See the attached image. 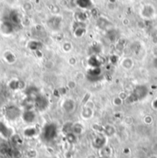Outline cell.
I'll return each mask as SVG.
<instances>
[{
	"label": "cell",
	"instance_id": "cell-1",
	"mask_svg": "<svg viewBox=\"0 0 157 158\" xmlns=\"http://www.w3.org/2000/svg\"><path fill=\"white\" fill-rule=\"evenodd\" d=\"M147 93H148V88L146 85H137L134 88L131 95L129 97L128 100H129V102L139 101V100L144 98L147 96Z\"/></svg>",
	"mask_w": 157,
	"mask_h": 158
},
{
	"label": "cell",
	"instance_id": "cell-2",
	"mask_svg": "<svg viewBox=\"0 0 157 158\" xmlns=\"http://www.w3.org/2000/svg\"><path fill=\"white\" fill-rule=\"evenodd\" d=\"M56 135H57V126L54 123H47L42 129V137L47 141H51L54 139Z\"/></svg>",
	"mask_w": 157,
	"mask_h": 158
},
{
	"label": "cell",
	"instance_id": "cell-3",
	"mask_svg": "<svg viewBox=\"0 0 157 158\" xmlns=\"http://www.w3.org/2000/svg\"><path fill=\"white\" fill-rule=\"evenodd\" d=\"M21 115H22L21 110L17 106L10 105V106H7L5 109V116L9 120H16L17 118H19Z\"/></svg>",
	"mask_w": 157,
	"mask_h": 158
},
{
	"label": "cell",
	"instance_id": "cell-4",
	"mask_svg": "<svg viewBox=\"0 0 157 158\" xmlns=\"http://www.w3.org/2000/svg\"><path fill=\"white\" fill-rule=\"evenodd\" d=\"M34 107L38 110H45L48 107H49V100L46 97L39 95V97L35 99L34 101Z\"/></svg>",
	"mask_w": 157,
	"mask_h": 158
},
{
	"label": "cell",
	"instance_id": "cell-5",
	"mask_svg": "<svg viewBox=\"0 0 157 158\" xmlns=\"http://www.w3.org/2000/svg\"><path fill=\"white\" fill-rule=\"evenodd\" d=\"M106 143H107V137L105 135H98L93 141V146L98 150L103 149L106 146Z\"/></svg>",
	"mask_w": 157,
	"mask_h": 158
},
{
	"label": "cell",
	"instance_id": "cell-6",
	"mask_svg": "<svg viewBox=\"0 0 157 158\" xmlns=\"http://www.w3.org/2000/svg\"><path fill=\"white\" fill-rule=\"evenodd\" d=\"M39 92L38 88L36 86H29L26 89V96H27V99H30L31 101H35V99L39 97Z\"/></svg>",
	"mask_w": 157,
	"mask_h": 158
},
{
	"label": "cell",
	"instance_id": "cell-7",
	"mask_svg": "<svg viewBox=\"0 0 157 158\" xmlns=\"http://www.w3.org/2000/svg\"><path fill=\"white\" fill-rule=\"evenodd\" d=\"M21 117L26 123H33L36 120V114L32 110H26Z\"/></svg>",
	"mask_w": 157,
	"mask_h": 158
},
{
	"label": "cell",
	"instance_id": "cell-8",
	"mask_svg": "<svg viewBox=\"0 0 157 158\" xmlns=\"http://www.w3.org/2000/svg\"><path fill=\"white\" fill-rule=\"evenodd\" d=\"M76 109V102L72 98H67L63 102V110L66 113H72Z\"/></svg>",
	"mask_w": 157,
	"mask_h": 158
},
{
	"label": "cell",
	"instance_id": "cell-9",
	"mask_svg": "<svg viewBox=\"0 0 157 158\" xmlns=\"http://www.w3.org/2000/svg\"><path fill=\"white\" fill-rule=\"evenodd\" d=\"M1 31L4 34H10L14 31V25L10 21H4L1 25Z\"/></svg>",
	"mask_w": 157,
	"mask_h": 158
},
{
	"label": "cell",
	"instance_id": "cell-10",
	"mask_svg": "<svg viewBox=\"0 0 157 158\" xmlns=\"http://www.w3.org/2000/svg\"><path fill=\"white\" fill-rule=\"evenodd\" d=\"M24 85H25V84H24L23 81L17 80V79H12L8 83V86L12 90H18V89H20V88H23Z\"/></svg>",
	"mask_w": 157,
	"mask_h": 158
},
{
	"label": "cell",
	"instance_id": "cell-11",
	"mask_svg": "<svg viewBox=\"0 0 157 158\" xmlns=\"http://www.w3.org/2000/svg\"><path fill=\"white\" fill-rule=\"evenodd\" d=\"M0 134L5 138H10L13 134L11 133L10 129L2 121H0Z\"/></svg>",
	"mask_w": 157,
	"mask_h": 158
},
{
	"label": "cell",
	"instance_id": "cell-12",
	"mask_svg": "<svg viewBox=\"0 0 157 158\" xmlns=\"http://www.w3.org/2000/svg\"><path fill=\"white\" fill-rule=\"evenodd\" d=\"M13 25H19L20 23V16L17 11H12L9 15V20Z\"/></svg>",
	"mask_w": 157,
	"mask_h": 158
},
{
	"label": "cell",
	"instance_id": "cell-13",
	"mask_svg": "<svg viewBox=\"0 0 157 158\" xmlns=\"http://www.w3.org/2000/svg\"><path fill=\"white\" fill-rule=\"evenodd\" d=\"M28 47L31 50V51H35V52H38L39 51L43 45L42 43L39 41V40H31L29 43H28Z\"/></svg>",
	"mask_w": 157,
	"mask_h": 158
},
{
	"label": "cell",
	"instance_id": "cell-14",
	"mask_svg": "<svg viewBox=\"0 0 157 158\" xmlns=\"http://www.w3.org/2000/svg\"><path fill=\"white\" fill-rule=\"evenodd\" d=\"M24 135L26 137H29V138H32L34 137L35 135H37V129L34 128V127H29L27 129L24 130Z\"/></svg>",
	"mask_w": 157,
	"mask_h": 158
},
{
	"label": "cell",
	"instance_id": "cell-15",
	"mask_svg": "<svg viewBox=\"0 0 157 158\" xmlns=\"http://www.w3.org/2000/svg\"><path fill=\"white\" fill-rule=\"evenodd\" d=\"M115 132H116L115 128L111 125H107L104 128V135L106 137H111L115 134Z\"/></svg>",
	"mask_w": 157,
	"mask_h": 158
},
{
	"label": "cell",
	"instance_id": "cell-16",
	"mask_svg": "<svg viewBox=\"0 0 157 158\" xmlns=\"http://www.w3.org/2000/svg\"><path fill=\"white\" fill-rule=\"evenodd\" d=\"M92 115H93V110L91 108H88L87 106L83 108V110H82V117L83 118L88 119L92 117Z\"/></svg>",
	"mask_w": 157,
	"mask_h": 158
},
{
	"label": "cell",
	"instance_id": "cell-17",
	"mask_svg": "<svg viewBox=\"0 0 157 158\" xmlns=\"http://www.w3.org/2000/svg\"><path fill=\"white\" fill-rule=\"evenodd\" d=\"M84 131V127L82 124H80L79 122L73 124V128H72V132L75 133L76 135L81 134Z\"/></svg>",
	"mask_w": 157,
	"mask_h": 158
},
{
	"label": "cell",
	"instance_id": "cell-18",
	"mask_svg": "<svg viewBox=\"0 0 157 158\" xmlns=\"http://www.w3.org/2000/svg\"><path fill=\"white\" fill-rule=\"evenodd\" d=\"M4 58H5L6 62L8 64H13L16 61V57L11 52H6L4 54Z\"/></svg>",
	"mask_w": 157,
	"mask_h": 158
},
{
	"label": "cell",
	"instance_id": "cell-19",
	"mask_svg": "<svg viewBox=\"0 0 157 158\" xmlns=\"http://www.w3.org/2000/svg\"><path fill=\"white\" fill-rule=\"evenodd\" d=\"M142 13H143V17H145V18H151V17L153 16L154 9H153L152 6H144V7H143Z\"/></svg>",
	"mask_w": 157,
	"mask_h": 158
},
{
	"label": "cell",
	"instance_id": "cell-20",
	"mask_svg": "<svg viewBox=\"0 0 157 158\" xmlns=\"http://www.w3.org/2000/svg\"><path fill=\"white\" fill-rule=\"evenodd\" d=\"M76 3L81 8H89L92 6L91 0H76Z\"/></svg>",
	"mask_w": 157,
	"mask_h": 158
},
{
	"label": "cell",
	"instance_id": "cell-21",
	"mask_svg": "<svg viewBox=\"0 0 157 158\" xmlns=\"http://www.w3.org/2000/svg\"><path fill=\"white\" fill-rule=\"evenodd\" d=\"M10 139H11L12 143H13L15 146H18V145H19V144L22 143V139H21L20 136L18 135V134H13V135L10 137Z\"/></svg>",
	"mask_w": 157,
	"mask_h": 158
},
{
	"label": "cell",
	"instance_id": "cell-22",
	"mask_svg": "<svg viewBox=\"0 0 157 158\" xmlns=\"http://www.w3.org/2000/svg\"><path fill=\"white\" fill-rule=\"evenodd\" d=\"M61 23V20L58 18H52V19H50L49 21V25L52 28V29H57L59 27Z\"/></svg>",
	"mask_w": 157,
	"mask_h": 158
},
{
	"label": "cell",
	"instance_id": "cell-23",
	"mask_svg": "<svg viewBox=\"0 0 157 158\" xmlns=\"http://www.w3.org/2000/svg\"><path fill=\"white\" fill-rule=\"evenodd\" d=\"M89 64L93 67V68H97L99 65V60L97 56H91L89 59Z\"/></svg>",
	"mask_w": 157,
	"mask_h": 158
},
{
	"label": "cell",
	"instance_id": "cell-24",
	"mask_svg": "<svg viewBox=\"0 0 157 158\" xmlns=\"http://www.w3.org/2000/svg\"><path fill=\"white\" fill-rule=\"evenodd\" d=\"M121 64H122V66H123L125 69H130V68L132 67V65H133V63H132L131 59L126 58V59H124V60L121 62Z\"/></svg>",
	"mask_w": 157,
	"mask_h": 158
},
{
	"label": "cell",
	"instance_id": "cell-25",
	"mask_svg": "<svg viewBox=\"0 0 157 158\" xmlns=\"http://www.w3.org/2000/svg\"><path fill=\"white\" fill-rule=\"evenodd\" d=\"M66 140H67V142L69 143H76L77 138H76V135L75 133L69 132V133L66 134Z\"/></svg>",
	"mask_w": 157,
	"mask_h": 158
},
{
	"label": "cell",
	"instance_id": "cell-26",
	"mask_svg": "<svg viewBox=\"0 0 157 158\" xmlns=\"http://www.w3.org/2000/svg\"><path fill=\"white\" fill-rule=\"evenodd\" d=\"M84 33H85V29H84L83 27H78V28H76V30L75 31V34H76V36H77V37L83 36Z\"/></svg>",
	"mask_w": 157,
	"mask_h": 158
},
{
	"label": "cell",
	"instance_id": "cell-27",
	"mask_svg": "<svg viewBox=\"0 0 157 158\" xmlns=\"http://www.w3.org/2000/svg\"><path fill=\"white\" fill-rule=\"evenodd\" d=\"M85 19H86L85 14H84V13H82V12L77 13V19H78L79 21H84Z\"/></svg>",
	"mask_w": 157,
	"mask_h": 158
},
{
	"label": "cell",
	"instance_id": "cell-28",
	"mask_svg": "<svg viewBox=\"0 0 157 158\" xmlns=\"http://www.w3.org/2000/svg\"><path fill=\"white\" fill-rule=\"evenodd\" d=\"M36 156H37L36 151H34V150H29V151H28V156H29V157L34 158L36 157Z\"/></svg>",
	"mask_w": 157,
	"mask_h": 158
},
{
	"label": "cell",
	"instance_id": "cell-29",
	"mask_svg": "<svg viewBox=\"0 0 157 158\" xmlns=\"http://www.w3.org/2000/svg\"><path fill=\"white\" fill-rule=\"evenodd\" d=\"M64 51H66V52L70 51V50H71V44H70V43H65V44L64 45Z\"/></svg>",
	"mask_w": 157,
	"mask_h": 158
},
{
	"label": "cell",
	"instance_id": "cell-30",
	"mask_svg": "<svg viewBox=\"0 0 157 158\" xmlns=\"http://www.w3.org/2000/svg\"><path fill=\"white\" fill-rule=\"evenodd\" d=\"M114 103H115L116 105H120V104L122 103V99H121L120 98H116L114 99Z\"/></svg>",
	"mask_w": 157,
	"mask_h": 158
},
{
	"label": "cell",
	"instance_id": "cell-31",
	"mask_svg": "<svg viewBox=\"0 0 157 158\" xmlns=\"http://www.w3.org/2000/svg\"><path fill=\"white\" fill-rule=\"evenodd\" d=\"M150 158H157L156 156H152V157H150Z\"/></svg>",
	"mask_w": 157,
	"mask_h": 158
}]
</instances>
